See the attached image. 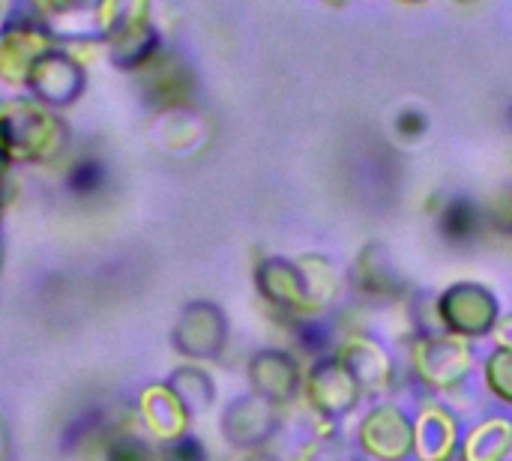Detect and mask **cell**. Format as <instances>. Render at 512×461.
Instances as JSON below:
<instances>
[{
  "mask_svg": "<svg viewBox=\"0 0 512 461\" xmlns=\"http://www.w3.org/2000/svg\"><path fill=\"white\" fill-rule=\"evenodd\" d=\"M435 315L444 333L474 342L495 333L501 321V303L489 285L462 279L441 291V297L435 300Z\"/></svg>",
  "mask_w": 512,
  "mask_h": 461,
  "instance_id": "obj_1",
  "label": "cell"
},
{
  "mask_svg": "<svg viewBox=\"0 0 512 461\" xmlns=\"http://www.w3.org/2000/svg\"><path fill=\"white\" fill-rule=\"evenodd\" d=\"M411 369L435 393L459 390L474 369V348L453 333H420L411 342Z\"/></svg>",
  "mask_w": 512,
  "mask_h": 461,
  "instance_id": "obj_2",
  "label": "cell"
},
{
  "mask_svg": "<svg viewBox=\"0 0 512 461\" xmlns=\"http://www.w3.org/2000/svg\"><path fill=\"white\" fill-rule=\"evenodd\" d=\"M231 324L219 303L213 300H189L174 327H171V348L189 363H210L219 360L228 348Z\"/></svg>",
  "mask_w": 512,
  "mask_h": 461,
  "instance_id": "obj_3",
  "label": "cell"
},
{
  "mask_svg": "<svg viewBox=\"0 0 512 461\" xmlns=\"http://www.w3.org/2000/svg\"><path fill=\"white\" fill-rule=\"evenodd\" d=\"M303 396L309 408L318 414V420L333 426L357 411L363 399V387L354 378V372L336 354H330L309 366L303 378Z\"/></svg>",
  "mask_w": 512,
  "mask_h": 461,
  "instance_id": "obj_4",
  "label": "cell"
},
{
  "mask_svg": "<svg viewBox=\"0 0 512 461\" xmlns=\"http://www.w3.org/2000/svg\"><path fill=\"white\" fill-rule=\"evenodd\" d=\"M279 426H282V408L270 405L255 393L228 402L219 417V432L225 444L240 453L267 450V444L279 435Z\"/></svg>",
  "mask_w": 512,
  "mask_h": 461,
  "instance_id": "obj_5",
  "label": "cell"
},
{
  "mask_svg": "<svg viewBox=\"0 0 512 461\" xmlns=\"http://www.w3.org/2000/svg\"><path fill=\"white\" fill-rule=\"evenodd\" d=\"M255 288L261 300L282 312L285 318H312V303H309V285L300 261L282 258V255H267L255 267Z\"/></svg>",
  "mask_w": 512,
  "mask_h": 461,
  "instance_id": "obj_6",
  "label": "cell"
},
{
  "mask_svg": "<svg viewBox=\"0 0 512 461\" xmlns=\"http://www.w3.org/2000/svg\"><path fill=\"white\" fill-rule=\"evenodd\" d=\"M357 441L363 456L375 461H408L414 456V420L405 414V408L384 402L375 405L360 429Z\"/></svg>",
  "mask_w": 512,
  "mask_h": 461,
  "instance_id": "obj_7",
  "label": "cell"
},
{
  "mask_svg": "<svg viewBox=\"0 0 512 461\" xmlns=\"http://www.w3.org/2000/svg\"><path fill=\"white\" fill-rule=\"evenodd\" d=\"M303 366L297 354L282 348H261L246 363V381L249 393L267 399L276 408H288L303 393Z\"/></svg>",
  "mask_w": 512,
  "mask_h": 461,
  "instance_id": "obj_8",
  "label": "cell"
},
{
  "mask_svg": "<svg viewBox=\"0 0 512 461\" xmlns=\"http://www.w3.org/2000/svg\"><path fill=\"white\" fill-rule=\"evenodd\" d=\"M60 135L63 129L48 114L21 111V114L0 117V147L6 159L42 162L60 150Z\"/></svg>",
  "mask_w": 512,
  "mask_h": 461,
  "instance_id": "obj_9",
  "label": "cell"
},
{
  "mask_svg": "<svg viewBox=\"0 0 512 461\" xmlns=\"http://www.w3.org/2000/svg\"><path fill=\"white\" fill-rule=\"evenodd\" d=\"M138 417H141V426L150 432V438H156L159 444L183 438L192 423V414L183 408V402L174 396V390L165 381L147 384L138 393Z\"/></svg>",
  "mask_w": 512,
  "mask_h": 461,
  "instance_id": "obj_10",
  "label": "cell"
},
{
  "mask_svg": "<svg viewBox=\"0 0 512 461\" xmlns=\"http://www.w3.org/2000/svg\"><path fill=\"white\" fill-rule=\"evenodd\" d=\"M459 450V420L441 405L423 408L414 420V456L420 461H453L459 459Z\"/></svg>",
  "mask_w": 512,
  "mask_h": 461,
  "instance_id": "obj_11",
  "label": "cell"
},
{
  "mask_svg": "<svg viewBox=\"0 0 512 461\" xmlns=\"http://www.w3.org/2000/svg\"><path fill=\"white\" fill-rule=\"evenodd\" d=\"M336 357L354 372L363 387V396H384L393 387V360L378 342L366 336H351L339 345Z\"/></svg>",
  "mask_w": 512,
  "mask_h": 461,
  "instance_id": "obj_12",
  "label": "cell"
},
{
  "mask_svg": "<svg viewBox=\"0 0 512 461\" xmlns=\"http://www.w3.org/2000/svg\"><path fill=\"white\" fill-rule=\"evenodd\" d=\"M354 285L372 300H399L405 294V282L393 267V258L384 243H369L357 255Z\"/></svg>",
  "mask_w": 512,
  "mask_h": 461,
  "instance_id": "obj_13",
  "label": "cell"
},
{
  "mask_svg": "<svg viewBox=\"0 0 512 461\" xmlns=\"http://www.w3.org/2000/svg\"><path fill=\"white\" fill-rule=\"evenodd\" d=\"M512 450V423L507 417H489L462 441V461H507Z\"/></svg>",
  "mask_w": 512,
  "mask_h": 461,
  "instance_id": "obj_14",
  "label": "cell"
},
{
  "mask_svg": "<svg viewBox=\"0 0 512 461\" xmlns=\"http://www.w3.org/2000/svg\"><path fill=\"white\" fill-rule=\"evenodd\" d=\"M165 384L174 390V396L183 402V408L192 417L210 411L213 402H216V381H213V375L207 369H201V363H183V366H177L165 378Z\"/></svg>",
  "mask_w": 512,
  "mask_h": 461,
  "instance_id": "obj_15",
  "label": "cell"
},
{
  "mask_svg": "<svg viewBox=\"0 0 512 461\" xmlns=\"http://www.w3.org/2000/svg\"><path fill=\"white\" fill-rule=\"evenodd\" d=\"M30 84L51 102H66L75 96L78 84H81V75L78 69L72 66V60L66 57H54V54H45V57H36L33 63V75H30Z\"/></svg>",
  "mask_w": 512,
  "mask_h": 461,
  "instance_id": "obj_16",
  "label": "cell"
},
{
  "mask_svg": "<svg viewBox=\"0 0 512 461\" xmlns=\"http://www.w3.org/2000/svg\"><path fill=\"white\" fill-rule=\"evenodd\" d=\"M486 390L512 408V348H495L483 366Z\"/></svg>",
  "mask_w": 512,
  "mask_h": 461,
  "instance_id": "obj_17",
  "label": "cell"
},
{
  "mask_svg": "<svg viewBox=\"0 0 512 461\" xmlns=\"http://www.w3.org/2000/svg\"><path fill=\"white\" fill-rule=\"evenodd\" d=\"M102 461H159V450H153L147 441L138 435H117L105 444V459Z\"/></svg>",
  "mask_w": 512,
  "mask_h": 461,
  "instance_id": "obj_18",
  "label": "cell"
},
{
  "mask_svg": "<svg viewBox=\"0 0 512 461\" xmlns=\"http://www.w3.org/2000/svg\"><path fill=\"white\" fill-rule=\"evenodd\" d=\"M159 461H207V447L186 432L183 438L159 444Z\"/></svg>",
  "mask_w": 512,
  "mask_h": 461,
  "instance_id": "obj_19",
  "label": "cell"
},
{
  "mask_svg": "<svg viewBox=\"0 0 512 461\" xmlns=\"http://www.w3.org/2000/svg\"><path fill=\"white\" fill-rule=\"evenodd\" d=\"M492 339L498 342V348H512V315H504L492 333Z\"/></svg>",
  "mask_w": 512,
  "mask_h": 461,
  "instance_id": "obj_20",
  "label": "cell"
},
{
  "mask_svg": "<svg viewBox=\"0 0 512 461\" xmlns=\"http://www.w3.org/2000/svg\"><path fill=\"white\" fill-rule=\"evenodd\" d=\"M9 426H6V420H3V414H0V461H9Z\"/></svg>",
  "mask_w": 512,
  "mask_h": 461,
  "instance_id": "obj_21",
  "label": "cell"
},
{
  "mask_svg": "<svg viewBox=\"0 0 512 461\" xmlns=\"http://www.w3.org/2000/svg\"><path fill=\"white\" fill-rule=\"evenodd\" d=\"M243 461H282L279 456H273V453H267V450H252V453H246V459Z\"/></svg>",
  "mask_w": 512,
  "mask_h": 461,
  "instance_id": "obj_22",
  "label": "cell"
},
{
  "mask_svg": "<svg viewBox=\"0 0 512 461\" xmlns=\"http://www.w3.org/2000/svg\"><path fill=\"white\" fill-rule=\"evenodd\" d=\"M327 6H333V9H342V6H351V3H357V0H324Z\"/></svg>",
  "mask_w": 512,
  "mask_h": 461,
  "instance_id": "obj_23",
  "label": "cell"
},
{
  "mask_svg": "<svg viewBox=\"0 0 512 461\" xmlns=\"http://www.w3.org/2000/svg\"><path fill=\"white\" fill-rule=\"evenodd\" d=\"M399 3H408V6H417V3H426V0H399Z\"/></svg>",
  "mask_w": 512,
  "mask_h": 461,
  "instance_id": "obj_24",
  "label": "cell"
},
{
  "mask_svg": "<svg viewBox=\"0 0 512 461\" xmlns=\"http://www.w3.org/2000/svg\"><path fill=\"white\" fill-rule=\"evenodd\" d=\"M342 461H363V459H342Z\"/></svg>",
  "mask_w": 512,
  "mask_h": 461,
  "instance_id": "obj_25",
  "label": "cell"
},
{
  "mask_svg": "<svg viewBox=\"0 0 512 461\" xmlns=\"http://www.w3.org/2000/svg\"><path fill=\"white\" fill-rule=\"evenodd\" d=\"M462 3H471V0H462Z\"/></svg>",
  "mask_w": 512,
  "mask_h": 461,
  "instance_id": "obj_26",
  "label": "cell"
},
{
  "mask_svg": "<svg viewBox=\"0 0 512 461\" xmlns=\"http://www.w3.org/2000/svg\"><path fill=\"white\" fill-rule=\"evenodd\" d=\"M453 461H462V459H453Z\"/></svg>",
  "mask_w": 512,
  "mask_h": 461,
  "instance_id": "obj_27",
  "label": "cell"
}]
</instances>
